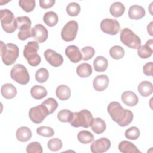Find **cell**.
Masks as SVG:
<instances>
[{
  "label": "cell",
  "mask_w": 153,
  "mask_h": 153,
  "mask_svg": "<svg viewBox=\"0 0 153 153\" xmlns=\"http://www.w3.org/2000/svg\"><path fill=\"white\" fill-rule=\"evenodd\" d=\"M107 111L112 120L121 127L127 126L133 121V112L128 109L123 108L118 102H111L108 105Z\"/></svg>",
  "instance_id": "1"
},
{
  "label": "cell",
  "mask_w": 153,
  "mask_h": 153,
  "mask_svg": "<svg viewBox=\"0 0 153 153\" xmlns=\"http://www.w3.org/2000/svg\"><path fill=\"white\" fill-rule=\"evenodd\" d=\"M19 49L14 44L8 43L5 44L1 41V56L3 63L7 66L14 63L19 57Z\"/></svg>",
  "instance_id": "2"
},
{
  "label": "cell",
  "mask_w": 153,
  "mask_h": 153,
  "mask_svg": "<svg viewBox=\"0 0 153 153\" xmlns=\"http://www.w3.org/2000/svg\"><path fill=\"white\" fill-rule=\"evenodd\" d=\"M38 50L39 45L36 41H30L25 46L23 56L32 66H36L41 63V57L37 53Z\"/></svg>",
  "instance_id": "3"
},
{
  "label": "cell",
  "mask_w": 153,
  "mask_h": 153,
  "mask_svg": "<svg viewBox=\"0 0 153 153\" xmlns=\"http://www.w3.org/2000/svg\"><path fill=\"white\" fill-rule=\"evenodd\" d=\"M93 119V115L88 110L82 109L79 112H73L72 120L69 123L74 127L88 128L91 126Z\"/></svg>",
  "instance_id": "4"
},
{
  "label": "cell",
  "mask_w": 153,
  "mask_h": 153,
  "mask_svg": "<svg viewBox=\"0 0 153 153\" xmlns=\"http://www.w3.org/2000/svg\"><path fill=\"white\" fill-rule=\"evenodd\" d=\"M0 19L2 27L5 32L11 33L16 31L17 28V22L12 11L8 9L1 10Z\"/></svg>",
  "instance_id": "5"
},
{
  "label": "cell",
  "mask_w": 153,
  "mask_h": 153,
  "mask_svg": "<svg viewBox=\"0 0 153 153\" xmlns=\"http://www.w3.org/2000/svg\"><path fill=\"white\" fill-rule=\"evenodd\" d=\"M120 40L123 44L130 48L137 49L141 45L140 38L128 28L121 30Z\"/></svg>",
  "instance_id": "6"
},
{
  "label": "cell",
  "mask_w": 153,
  "mask_h": 153,
  "mask_svg": "<svg viewBox=\"0 0 153 153\" xmlns=\"http://www.w3.org/2000/svg\"><path fill=\"white\" fill-rule=\"evenodd\" d=\"M11 78L16 82L26 85L30 81L29 74L25 66L22 64H16L11 69Z\"/></svg>",
  "instance_id": "7"
},
{
  "label": "cell",
  "mask_w": 153,
  "mask_h": 153,
  "mask_svg": "<svg viewBox=\"0 0 153 153\" xmlns=\"http://www.w3.org/2000/svg\"><path fill=\"white\" fill-rule=\"evenodd\" d=\"M78 30V22L75 20H70L62 28L61 37L65 41L69 42L74 41L76 36Z\"/></svg>",
  "instance_id": "8"
},
{
  "label": "cell",
  "mask_w": 153,
  "mask_h": 153,
  "mask_svg": "<svg viewBox=\"0 0 153 153\" xmlns=\"http://www.w3.org/2000/svg\"><path fill=\"white\" fill-rule=\"evenodd\" d=\"M48 115L50 114L48 110L42 103L31 108L29 111V117L30 120L35 124L42 123Z\"/></svg>",
  "instance_id": "9"
},
{
  "label": "cell",
  "mask_w": 153,
  "mask_h": 153,
  "mask_svg": "<svg viewBox=\"0 0 153 153\" xmlns=\"http://www.w3.org/2000/svg\"><path fill=\"white\" fill-rule=\"evenodd\" d=\"M100 29L105 33L115 35L117 34L120 29V25L119 22L113 19L106 18L102 20L100 22Z\"/></svg>",
  "instance_id": "10"
},
{
  "label": "cell",
  "mask_w": 153,
  "mask_h": 153,
  "mask_svg": "<svg viewBox=\"0 0 153 153\" xmlns=\"http://www.w3.org/2000/svg\"><path fill=\"white\" fill-rule=\"evenodd\" d=\"M111 142L106 137H102L94 140L90 146L93 153H103L106 152L111 147Z\"/></svg>",
  "instance_id": "11"
},
{
  "label": "cell",
  "mask_w": 153,
  "mask_h": 153,
  "mask_svg": "<svg viewBox=\"0 0 153 153\" xmlns=\"http://www.w3.org/2000/svg\"><path fill=\"white\" fill-rule=\"evenodd\" d=\"M46 61L53 67H59L63 63V58L60 54L51 49H47L44 53Z\"/></svg>",
  "instance_id": "12"
},
{
  "label": "cell",
  "mask_w": 153,
  "mask_h": 153,
  "mask_svg": "<svg viewBox=\"0 0 153 153\" xmlns=\"http://www.w3.org/2000/svg\"><path fill=\"white\" fill-rule=\"evenodd\" d=\"M33 29V38L38 43H42L48 38V32L47 29L41 24H37Z\"/></svg>",
  "instance_id": "13"
},
{
  "label": "cell",
  "mask_w": 153,
  "mask_h": 153,
  "mask_svg": "<svg viewBox=\"0 0 153 153\" xmlns=\"http://www.w3.org/2000/svg\"><path fill=\"white\" fill-rule=\"evenodd\" d=\"M65 54L70 61L76 63L82 59V56L79 48L74 45L68 46L65 49Z\"/></svg>",
  "instance_id": "14"
},
{
  "label": "cell",
  "mask_w": 153,
  "mask_h": 153,
  "mask_svg": "<svg viewBox=\"0 0 153 153\" xmlns=\"http://www.w3.org/2000/svg\"><path fill=\"white\" fill-rule=\"evenodd\" d=\"M109 82V79L106 75H97L93 79V88L96 91H102L108 87Z\"/></svg>",
  "instance_id": "15"
},
{
  "label": "cell",
  "mask_w": 153,
  "mask_h": 153,
  "mask_svg": "<svg viewBox=\"0 0 153 153\" xmlns=\"http://www.w3.org/2000/svg\"><path fill=\"white\" fill-rule=\"evenodd\" d=\"M152 44L153 41L151 39L148 40L145 44L140 45L137 49V53L139 57L141 59H148L150 57L153 53Z\"/></svg>",
  "instance_id": "16"
},
{
  "label": "cell",
  "mask_w": 153,
  "mask_h": 153,
  "mask_svg": "<svg viewBox=\"0 0 153 153\" xmlns=\"http://www.w3.org/2000/svg\"><path fill=\"white\" fill-rule=\"evenodd\" d=\"M145 10L140 5H134L129 8L128 16L130 19L139 20L145 16Z\"/></svg>",
  "instance_id": "17"
},
{
  "label": "cell",
  "mask_w": 153,
  "mask_h": 153,
  "mask_svg": "<svg viewBox=\"0 0 153 153\" xmlns=\"http://www.w3.org/2000/svg\"><path fill=\"white\" fill-rule=\"evenodd\" d=\"M122 102L128 106H136L139 101L137 95L131 91H126L121 94Z\"/></svg>",
  "instance_id": "18"
},
{
  "label": "cell",
  "mask_w": 153,
  "mask_h": 153,
  "mask_svg": "<svg viewBox=\"0 0 153 153\" xmlns=\"http://www.w3.org/2000/svg\"><path fill=\"white\" fill-rule=\"evenodd\" d=\"M2 96L7 99L14 98L17 94V89L14 85L11 83H6L3 84L1 88Z\"/></svg>",
  "instance_id": "19"
},
{
  "label": "cell",
  "mask_w": 153,
  "mask_h": 153,
  "mask_svg": "<svg viewBox=\"0 0 153 153\" xmlns=\"http://www.w3.org/2000/svg\"><path fill=\"white\" fill-rule=\"evenodd\" d=\"M17 22V28L20 32H26L30 31L31 28L32 22L29 17L27 16H19L16 18Z\"/></svg>",
  "instance_id": "20"
},
{
  "label": "cell",
  "mask_w": 153,
  "mask_h": 153,
  "mask_svg": "<svg viewBox=\"0 0 153 153\" xmlns=\"http://www.w3.org/2000/svg\"><path fill=\"white\" fill-rule=\"evenodd\" d=\"M32 136V133L30 129L26 126H22L16 131V138L22 142L28 141L31 139Z\"/></svg>",
  "instance_id": "21"
},
{
  "label": "cell",
  "mask_w": 153,
  "mask_h": 153,
  "mask_svg": "<svg viewBox=\"0 0 153 153\" xmlns=\"http://www.w3.org/2000/svg\"><path fill=\"white\" fill-rule=\"evenodd\" d=\"M90 126L93 131L97 134L103 133L106 128V125L105 121L99 117L93 119Z\"/></svg>",
  "instance_id": "22"
},
{
  "label": "cell",
  "mask_w": 153,
  "mask_h": 153,
  "mask_svg": "<svg viewBox=\"0 0 153 153\" xmlns=\"http://www.w3.org/2000/svg\"><path fill=\"white\" fill-rule=\"evenodd\" d=\"M118 149L123 153H140L137 148L131 142L123 140L118 145Z\"/></svg>",
  "instance_id": "23"
},
{
  "label": "cell",
  "mask_w": 153,
  "mask_h": 153,
  "mask_svg": "<svg viewBox=\"0 0 153 153\" xmlns=\"http://www.w3.org/2000/svg\"><path fill=\"white\" fill-rule=\"evenodd\" d=\"M137 90L143 97H148L153 92L152 84L148 81H142L137 87Z\"/></svg>",
  "instance_id": "24"
},
{
  "label": "cell",
  "mask_w": 153,
  "mask_h": 153,
  "mask_svg": "<svg viewBox=\"0 0 153 153\" xmlns=\"http://www.w3.org/2000/svg\"><path fill=\"white\" fill-rule=\"evenodd\" d=\"M108 66V60L103 56H99L93 61L94 69L96 72H105Z\"/></svg>",
  "instance_id": "25"
},
{
  "label": "cell",
  "mask_w": 153,
  "mask_h": 153,
  "mask_svg": "<svg viewBox=\"0 0 153 153\" xmlns=\"http://www.w3.org/2000/svg\"><path fill=\"white\" fill-rule=\"evenodd\" d=\"M56 95L61 100H68L71 95V88L66 85H60L56 88Z\"/></svg>",
  "instance_id": "26"
},
{
  "label": "cell",
  "mask_w": 153,
  "mask_h": 153,
  "mask_svg": "<svg viewBox=\"0 0 153 153\" xmlns=\"http://www.w3.org/2000/svg\"><path fill=\"white\" fill-rule=\"evenodd\" d=\"M30 94L35 99L40 100L47 96V91L44 87L39 85H35L31 88Z\"/></svg>",
  "instance_id": "27"
},
{
  "label": "cell",
  "mask_w": 153,
  "mask_h": 153,
  "mask_svg": "<svg viewBox=\"0 0 153 153\" xmlns=\"http://www.w3.org/2000/svg\"><path fill=\"white\" fill-rule=\"evenodd\" d=\"M76 71L78 75L81 78H87L91 75L92 68L90 64L83 63L77 66Z\"/></svg>",
  "instance_id": "28"
},
{
  "label": "cell",
  "mask_w": 153,
  "mask_h": 153,
  "mask_svg": "<svg viewBox=\"0 0 153 153\" xmlns=\"http://www.w3.org/2000/svg\"><path fill=\"white\" fill-rule=\"evenodd\" d=\"M125 11L124 5L120 2H115L112 4L109 8L111 14L114 17H119L123 16Z\"/></svg>",
  "instance_id": "29"
},
{
  "label": "cell",
  "mask_w": 153,
  "mask_h": 153,
  "mask_svg": "<svg viewBox=\"0 0 153 153\" xmlns=\"http://www.w3.org/2000/svg\"><path fill=\"white\" fill-rule=\"evenodd\" d=\"M58 20L57 14L52 11L46 12L43 17L44 22L50 27L56 26L58 22Z\"/></svg>",
  "instance_id": "30"
},
{
  "label": "cell",
  "mask_w": 153,
  "mask_h": 153,
  "mask_svg": "<svg viewBox=\"0 0 153 153\" xmlns=\"http://www.w3.org/2000/svg\"><path fill=\"white\" fill-rule=\"evenodd\" d=\"M79 142L83 144H87L91 142L94 140L93 134L87 130H81L77 135Z\"/></svg>",
  "instance_id": "31"
},
{
  "label": "cell",
  "mask_w": 153,
  "mask_h": 153,
  "mask_svg": "<svg viewBox=\"0 0 153 153\" xmlns=\"http://www.w3.org/2000/svg\"><path fill=\"white\" fill-rule=\"evenodd\" d=\"M109 54L112 59L119 60L124 56L125 51L122 47L120 45H114L110 48Z\"/></svg>",
  "instance_id": "32"
},
{
  "label": "cell",
  "mask_w": 153,
  "mask_h": 153,
  "mask_svg": "<svg viewBox=\"0 0 153 153\" xmlns=\"http://www.w3.org/2000/svg\"><path fill=\"white\" fill-rule=\"evenodd\" d=\"M49 77V72L46 68H41L38 69L35 73V79L37 82L43 83L47 81Z\"/></svg>",
  "instance_id": "33"
},
{
  "label": "cell",
  "mask_w": 153,
  "mask_h": 153,
  "mask_svg": "<svg viewBox=\"0 0 153 153\" xmlns=\"http://www.w3.org/2000/svg\"><path fill=\"white\" fill-rule=\"evenodd\" d=\"M42 104L47 108L49 114H53L58 107V103L55 99L53 97H49L45 100Z\"/></svg>",
  "instance_id": "34"
},
{
  "label": "cell",
  "mask_w": 153,
  "mask_h": 153,
  "mask_svg": "<svg viewBox=\"0 0 153 153\" xmlns=\"http://www.w3.org/2000/svg\"><path fill=\"white\" fill-rule=\"evenodd\" d=\"M19 4V6L27 13L32 11L36 5L35 0H20Z\"/></svg>",
  "instance_id": "35"
},
{
  "label": "cell",
  "mask_w": 153,
  "mask_h": 153,
  "mask_svg": "<svg viewBox=\"0 0 153 153\" xmlns=\"http://www.w3.org/2000/svg\"><path fill=\"white\" fill-rule=\"evenodd\" d=\"M66 10L69 16L74 17L79 14L81 11V7L76 2H71L66 6Z\"/></svg>",
  "instance_id": "36"
},
{
  "label": "cell",
  "mask_w": 153,
  "mask_h": 153,
  "mask_svg": "<svg viewBox=\"0 0 153 153\" xmlns=\"http://www.w3.org/2000/svg\"><path fill=\"white\" fill-rule=\"evenodd\" d=\"M73 116V112L69 109H62L57 114L58 120L63 123L70 122Z\"/></svg>",
  "instance_id": "37"
},
{
  "label": "cell",
  "mask_w": 153,
  "mask_h": 153,
  "mask_svg": "<svg viewBox=\"0 0 153 153\" xmlns=\"http://www.w3.org/2000/svg\"><path fill=\"white\" fill-rule=\"evenodd\" d=\"M63 146L62 140L59 138L50 139L47 143L48 148L52 151H57L60 150Z\"/></svg>",
  "instance_id": "38"
},
{
  "label": "cell",
  "mask_w": 153,
  "mask_h": 153,
  "mask_svg": "<svg viewBox=\"0 0 153 153\" xmlns=\"http://www.w3.org/2000/svg\"><path fill=\"white\" fill-rule=\"evenodd\" d=\"M140 136L139 129L135 126L127 128L125 131V137L130 140H136Z\"/></svg>",
  "instance_id": "39"
},
{
  "label": "cell",
  "mask_w": 153,
  "mask_h": 153,
  "mask_svg": "<svg viewBox=\"0 0 153 153\" xmlns=\"http://www.w3.org/2000/svg\"><path fill=\"white\" fill-rule=\"evenodd\" d=\"M36 133L38 134L45 137H50L54 134V130L47 126H41L36 128Z\"/></svg>",
  "instance_id": "40"
},
{
  "label": "cell",
  "mask_w": 153,
  "mask_h": 153,
  "mask_svg": "<svg viewBox=\"0 0 153 153\" xmlns=\"http://www.w3.org/2000/svg\"><path fill=\"white\" fill-rule=\"evenodd\" d=\"M81 54L82 56V60L87 61L91 59L95 54L94 49L90 46L84 47L81 49Z\"/></svg>",
  "instance_id": "41"
},
{
  "label": "cell",
  "mask_w": 153,
  "mask_h": 153,
  "mask_svg": "<svg viewBox=\"0 0 153 153\" xmlns=\"http://www.w3.org/2000/svg\"><path fill=\"white\" fill-rule=\"evenodd\" d=\"M26 152L27 153H42L43 149L39 142H33L27 145Z\"/></svg>",
  "instance_id": "42"
},
{
  "label": "cell",
  "mask_w": 153,
  "mask_h": 153,
  "mask_svg": "<svg viewBox=\"0 0 153 153\" xmlns=\"http://www.w3.org/2000/svg\"><path fill=\"white\" fill-rule=\"evenodd\" d=\"M39 6L44 9H47L52 7L56 1L54 0H39Z\"/></svg>",
  "instance_id": "43"
},
{
  "label": "cell",
  "mask_w": 153,
  "mask_h": 153,
  "mask_svg": "<svg viewBox=\"0 0 153 153\" xmlns=\"http://www.w3.org/2000/svg\"><path fill=\"white\" fill-rule=\"evenodd\" d=\"M152 67H153V63L152 62L146 63L143 67V72L144 74L146 76H152Z\"/></svg>",
  "instance_id": "44"
},
{
  "label": "cell",
  "mask_w": 153,
  "mask_h": 153,
  "mask_svg": "<svg viewBox=\"0 0 153 153\" xmlns=\"http://www.w3.org/2000/svg\"><path fill=\"white\" fill-rule=\"evenodd\" d=\"M152 24H153V22H151L147 26V31L148 32V33L149 34V35L152 36Z\"/></svg>",
  "instance_id": "45"
}]
</instances>
